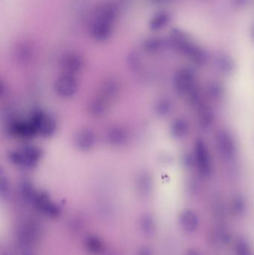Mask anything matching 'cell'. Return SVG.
<instances>
[{"instance_id": "6da1fadb", "label": "cell", "mask_w": 254, "mask_h": 255, "mask_svg": "<svg viewBox=\"0 0 254 255\" xmlns=\"http://www.w3.org/2000/svg\"><path fill=\"white\" fill-rule=\"evenodd\" d=\"M41 156V151L38 148L34 146H27L19 151H13L10 154V161L13 164L31 168L38 161Z\"/></svg>"}, {"instance_id": "7a4b0ae2", "label": "cell", "mask_w": 254, "mask_h": 255, "mask_svg": "<svg viewBox=\"0 0 254 255\" xmlns=\"http://www.w3.org/2000/svg\"><path fill=\"white\" fill-rule=\"evenodd\" d=\"M30 123L34 128L35 133H40L43 136H49L55 132V121L51 117L43 112H36Z\"/></svg>"}, {"instance_id": "3957f363", "label": "cell", "mask_w": 254, "mask_h": 255, "mask_svg": "<svg viewBox=\"0 0 254 255\" xmlns=\"http://www.w3.org/2000/svg\"><path fill=\"white\" fill-rule=\"evenodd\" d=\"M32 204L39 211L52 218H56L61 214L59 207L53 203L46 193L37 192Z\"/></svg>"}, {"instance_id": "277c9868", "label": "cell", "mask_w": 254, "mask_h": 255, "mask_svg": "<svg viewBox=\"0 0 254 255\" xmlns=\"http://www.w3.org/2000/svg\"><path fill=\"white\" fill-rule=\"evenodd\" d=\"M78 85L76 79L72 75L61 76L55 83V90L58 95L64 98H70L77 92Z\"/></svg>"}, {"instance_id": "5b68a950", "label": "cell", "mask_w": 254, "mask_h": 255, "mask_svg": "<svg viewBox=\"0 0 254 255\" xmlns=\"http://www.w3.org/2000/svg\"><path fill=\"white\" fill-rule=\"evenodd\" d=\"M195 156L198 168L203 175H209L211 172V161L207 147L202 141H198L195 145Z\"/></svg>"}, {"instance_id": "8992f818", "label": "cell", "mask_w": 254, "mask_h": 255, "mask_svg": "<svg viewBox=\"0 0 254 255\" xmlns=\"http://www.w3.org/2000/svg\"><path fill=\"white\" fill-rule=\"evenodd\" d=\"M118 12V7L113 3H102L95 10V19L113 24L117 17Z\"/></svg>"}, {"instance_id": "52a82bcc", "label": "cell", "mask_w": 254, "mask_h": 255, "mask_svg": "<svg viewBox=\"0 0 254 255\" xmlns=\"http://www.w3.org/2000/svg\"><path fill=\"white\" fill-rule=\"evenodd\" d=\"M75 145L82 151H87L93 146L95 136L89 129H82L77 132L74 139Z\"/></svg>"}, {"instance_id": "ba28073f", "label": "cell", "mask_w": 254, "mask_h": 255, "mask_svg": "<svg viewBox=\"0 0 254 255\" xmlns=\"http://www.w3.org/2000/svg\"><path fill=\"white\" fill-rule=\"evenodd\" d=\"M40 235V228L35 223H28L24 226L20 232V241L25 247L32 245Z\"/></svg>"}, {"instance_id": "9c48e42d", "label": "cell", "mask_w": 254, "mask_h": 255, "mask_svg": "<svg viewBox=\"0 0 254 255\" xmlns=\"http://www.w3.org/2000/svg\"><path fill=\"white\" fill-rule=\"evenodd\" d=\"M174 82L177 91L181 94H187L193 90V76L188 70H181L177 73Z\"/></svg>"}, {"instance_id": "30bf717a", "label": "cell", "mask_w": 254, "mask_h": 255, "mask_svg": "<svg viewBox=\"0 0 254 255\" xmlns=\"http://www.w3.org/2000/svg\"><path fill=\"white\" fill-rule=\"evenodd\" d=\"M180 226L186 233H193L198 227V217L192 211H184L180 216Z\"/></svg>"}, {"instance_id": "8fae6325", "label": "cell", "mask_w": 254, "mask_h": 255, "mask_svg": "<svg viewBox=\"0 0 254 255\" xmlns=\"http://www.w3.org/2000/svg\"><path fill=\"white\" fill-rule=\"evenodd\" d=\"M84 248L89 254L101 255L104 251V241L97 235H88L84 241Z\"/></svg>"}, {"instance_id": "7c38bea8", "label": "cell", "mask_w": 254, "mask_h": 255, "mask_svg": "<svg viewBox=\"0 0 254 255\" xmlns=\"http://www.w3.org/2000/svg\"><path fill=\"white\" fill-rule=\"evenodd\" d=\"M113 24L95 19L91 28V34L97 40H104L110 35Z\"/></svg>"}, {"instance_id": "4fadbf2b", "label": "cell", "mask_w": 254, "mask_h": 255, "mask_svg": "<svg viewBox=\"0 0 254 255\" xmlns=\"http://www.w3.org/2000/svg\"><path fill=\"white\" fill-rule=\"evenodd\" d=\"M218 146L221 152L227 157H232L235 152V147L234 142L229 135L226 133H222L219 134L217 139Z\"/></svg>"}, {"instance_id": "5bb4252c", "label": "cell", "mask_w": 254, "mask_h": 255, "mask_svg": "<svg viewBox=\"0 0 254 255\" xmlns=\"http://www.w3.org/2000/svg\"><path fill=\"white\" fill-rule=\"evenodd\" d=\"M230 238H231V236H230L229 232L222 226H218L213 229L211 232L210 240L214 245H225L230 241Z\"/></svg>"}, {"instance_id": "9a60e30c", "label": "cell", "mask_w": 254, "mask_h": 255, "mask_svg": "<svg viewBox=\"0 0 254 255\" xmlns=\"http://www.w3.org/2000/svg\"><path fill=\"white\" fill-rule=\"evenodd\" d=\"M126 139V132L122 128H113L107 133V140L112 145H122V144L125 143Z\"/></svg>"}, {"instance_id": "2e32d148", "label": "cell", "mask_w": 254, "mask_h": 255, "mask_svg": "<svg viewBox=\"0 0 254 255\" xmlns=\"http://www.w3.org/2000/svg\"><path fill=\"white\" fill-rule=\"evenodd\" d=\"M140 226L142 232L147 236H153L156 233L157 225L155 219L149 214L142 217L140 222Z\"/></svg>"}, {"instance_id": "e0dca14e", "label": "cell", "mask_w": 254, "mask_h": 255, "mask_svg": "<svg viewBox=\"0 0 254 255\" xmlns=\"http://www.w3.org/2000/svg\"><path fill=\"white\" fill-rule=\"evenodd\" d=\"M64 67L69 73H75L82 69V60L76 55H67L63 61Z\"/></svg>"}, {"instance_id": "ac0fdd59", "label": "cell", "mask_w": 254, "mask_h": 255, "mask_svg": "<svg viewBox=\"0 0 254 255\" xmlns=\"http://www.w3.org/2000/svg\"><path fill=\"white\" fill-rule=\"evenodd\" d=\"M236 255H254L252 248L244 238H240L236 243Z\"/></svg>"}, {"instance_id": "d6986e66", "label": "cell", "mask_w": 254, "mask_h": 255, "mask_svg": "<svg viewBox=\"0 0 254 255\" xmlns=\"http://www.w3.org/2000/svg\"><path fill=\"white\" fill-rule=\"evenodd\" d=\"M169 17L165 13L156 15L150 22V28L152 30H159L165 26L168 22Z\"/></svg>"}, {"instance_id": "ffe728a7", "label": "cell", "mask_w": 254, "mask_h": 255, "mask_svg": "<svg viewBox=\"0 0 254 255\" xmlns=\"http://www.w3.org/2000/svg\"><path fill=\"white\" fill-rule=\"evenodd\" d=\"M105 104L101 100H95L91 103L89 111L91 115L95 117H99L105 112Z\"/></svg>"}, {"instance_id": "44dd1931", "label": "cell", "mask_w": 254, "mask_h": 255, "mask_svg": "<svg viewBox=\"0 0 254 255\" xmlns=\"http://www.w3.org/2000/svg\"><path fill=\"white\" fill-rule=\"evenodd\" d=\"M137 186H138V190L142 194H148L151 190V181L149 180V176L146 175H141L137 181Z\"/></svg>"}, {"instance_id": "7402d4cb", "label": "cell", "mask_w": 254, "mask_h": 255, "mask_svg": "<svg viewBox=\"0 0 254 255\" xmlns=\"http://www.w3.org/2000/svg\"><path fill=\"white\" fill-rule=\"evenodd\" d=\"M231 208H232V212L234 215L237 216V217H241L246 211V204H245L243 199L237 198L233 202Z\"/></svg>"}, {"instance_id": "603a6c76", "label": "cell", "mask_w": 254, "mask_h": 255, "mask_svg": "<svg viewBox=\"0 0 254 255\" xmlns=\"http://www.w3.org/2000/svg\"><path fill=\"white\" fill-rule=\"evenodd\" d=\"M118 85L115 81H107L103 85V93L106 97H114L118 92Z\"/></svg>"}, {"instance_id": "cb8c5ba5", "label": "cell", "mask_w": 254, "mask_h": 255, "mask_svg": "<svg viewBox=\"0 0 254 255\" xmlns=\"http://www.w3.org/2000/svg\"><path fill=\"white\" fill-rule=\"evenodd\" d=\"M32 51L28 45L22 43L18 48L17 56L22 61H26L31 58Z\"/></svg>"}, {"instance_id": "d4e9b609", "label": "cell", "mask_w": 254, "mask_h": 255, "mask_svg": "<svg viewBox=\"0 0 254 255\" xmlns=\"http://www.w3.org/2000/svg\"><path fill=\"white\" fill-rule=\"evenodd\" d=\"M187 130V125L183 121H175L172 127V132L176 136H182Z\"/></svg>"}, {"instance_id": "484cf974", "label": "cell", "mask_w": 254, "mask_h": 255, "mask_svg": "<svg viewBox=\"0 0 254 255\" xmlns=\"http://www.w3.org/2000/svg\"><path fill=\"white\" fill-rule=\"evenodd\" d=\"M161 46V42L157 39L149 40L145 43V48L149 52H155L158 50Z\"/></svg>"}, {"instance_id": "4316f807", "label": "cell", "mask_w": 254, "mask_h": 255, "mask_svg": "<svg viewBox=\"0 0 254 255\" xmlns=\"http://www.w3.org/2000/svg\"><path fill=\"white\" fill-rule=\"evenodd\" d=\"M169 109L170 105L168 102L161 101V103L158 105V109H157V111H158V112L160 115H164L168 113L169 111Z\"/></svg>"}, {"instance_id": "83f0119b", "label": "cell", "mask_w": 254, "mask_h": 255, "mask_svg": "<svg viewBox=\"0 0 254 255\" xmlns=\"http://www.w3.org/2000/svg\"><path fill=\"white\" fill-rule=\"evenodd\" d=\"M137 255H154L152 249L148 247H143L139 249Z\"/></svg>"}, {"instance_id": "f1b7e54d", "label": "cell", "mask_w": 254, "mask_h": 255, "mask_svg": "<svg viewBox=\"0 0 254 255\" xmlns=\"http://www.w3.org/2000/svg\"><path fill=\"white\" fill-rule=\"evenodd\" d=\"M185 255H201V253L198 250H194V249H192V250H189L187 252H186V254Z\"/></svg>"}, {"instance_id": "f546056e", "label": "cell", "mask_w": 254, "mask_h": 255, "mask_svg": "<svg viewBox=\"0 0 254 255\" xmlns=\"http://www.w3.org/2000/svg\"><path fill=\"white\" fill-rule=\"evenodd\" d=\"M21 255H35L33 253V252L28 248H25V250L21 253Z\"/></svg>"}, {"instance_id": "4dcf8cb0", "label": "cell", "mask_w": 254, "mask_h": 255, "mask_svg": "<svg viewBox=\"0 0 254 255\" xmlns=\"http://www.w3.org/2000/svg\"><path fill=\"white\" fill-rule=\"evenodd\" d=\"M155 1H167V0H155Z\"/></svg>"}]
</instances>
